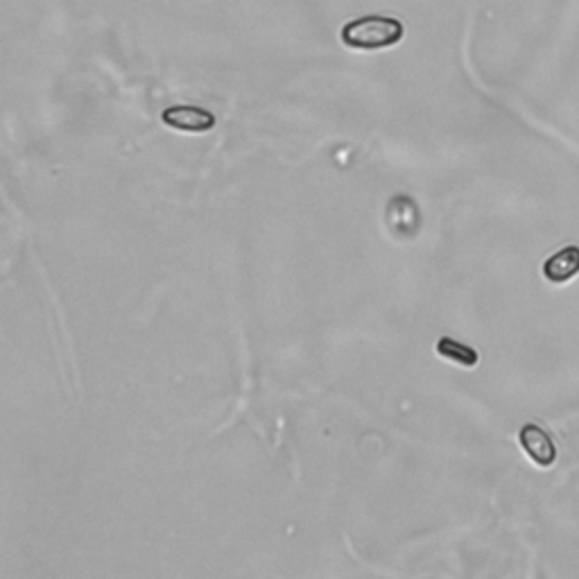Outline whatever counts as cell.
<instances>
[{
    "mask_svg": "<svg viewBox=\"0 0 579 579\" xmlns=\"http://www.w3.org/2000/svg\"><path fill=\"white\" fill-rule=\"evenodd\" d=\"M342 43L356 50H383L403 39V23L390 16H362L340 32Z\"/></svg>",
    "mask_w": 579,
    "mask_h": 579,
    "instance_id": "6da1fadb",
    "label": "cell"
},
{
    "mask_svg": "<svg viewBox=\"0 0 579 579\" xmlns=\"http://www.w3.org/2000/svg\"><path fill=\"white\" fill-rule=\"evenodd\" d=\"M161 120L170 129H177V132H190V134H204V132H211V129L215 127V116L209 109L190 107V105L168 107L161 114Z\"/></svg>",
    "mask_w": 579,
    "mask_h": 579,
    "instance_id": "7a4b0ae2",
    "label": "cell"
},
{
    "mask_svg": "<svg viewBox=\"0 0 579 579\" xmlns=\"http://www.w3.org/2000/svg\"><path fill=\"white\" fill-rule=\"evenodd\" d=\"M521 446L525 448L527 457L534 464L539 466H552L557 460V446L552 442V437L546 430L534 426V423H527V426L521 428Z\"/></svg>",
    "mask_w": 579,
    "mask_h": 579,
    "instance_id": "3957f363",
    "label": "cell"
},
{
    "mask_svg": "<svg viewBox=\"0 0 579 579\" xmlns=\"http://www.w3.org/2000/svg\"><path fill=\"white\" fill-rule=\"evenodd\" d=\"M543 274L552 283H566L579 274V247H564L561 252L552 254L546 265H543Z\"/></svg>",
    "mask_w": 579,
    "mask_h": 579,
    "instance_id": "277c9868",
    "label": "cell"
},
{
    "mask_svg": "<svg viewBox=\"0 0 579 579\" xmlns=\"http://www.w3.org/2000/svg\"><path fill=\"white\" fill-rule=\"evenodd\" d=\"M437 353L444 360L455 362V365H462V367H475L480 362L478 351L453 340V337H442V340L437 342Z\"/></svg>",
    "mask_w": 579,
    "mask_h": 579,
    "instance_id": "5b68a950",
    "label": "cell"
}]
</instances>
